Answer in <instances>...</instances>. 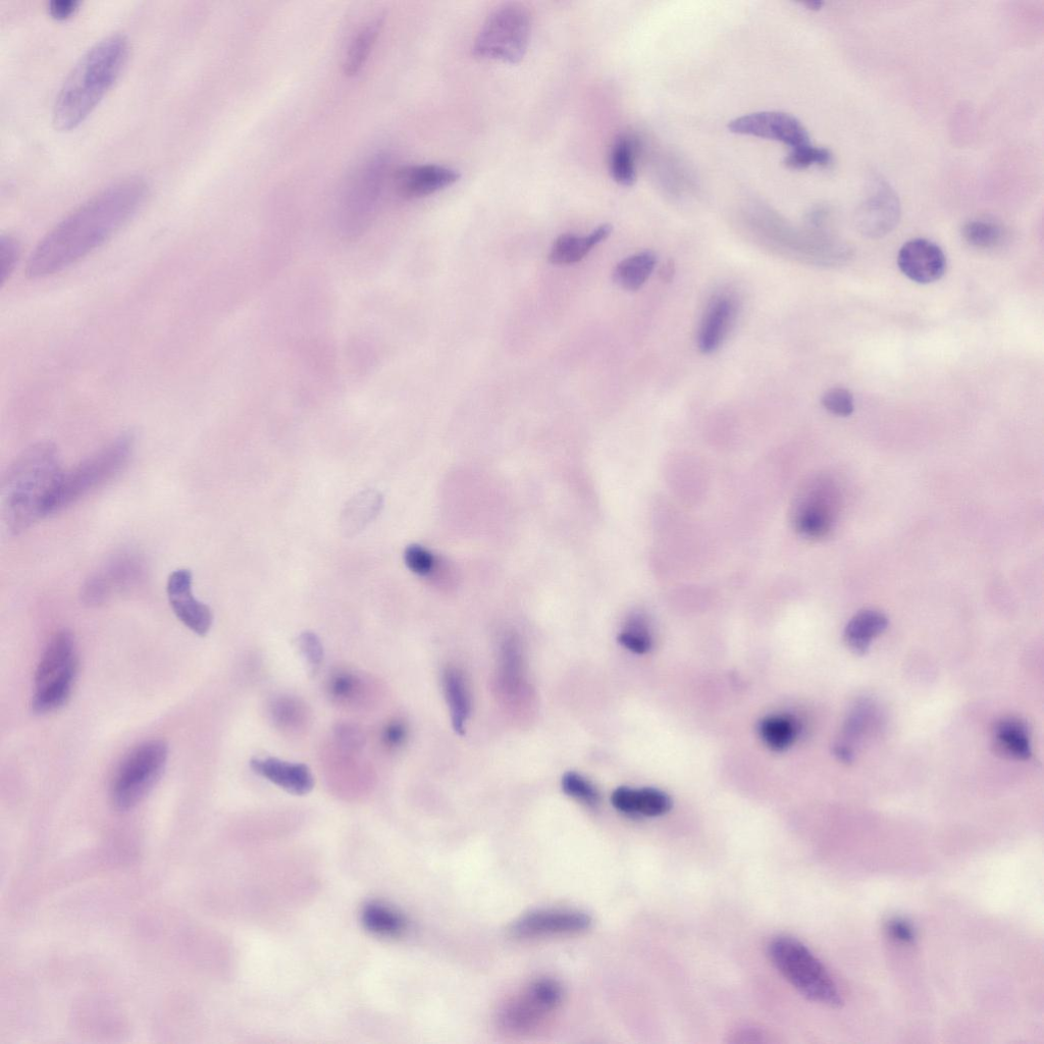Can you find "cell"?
I'll return each mask as SVG.
<instances>
[{
	"label": "cell",
	"mask_w": 1044,
	"mask_h": 1044,
	"mask_svg": "<svg viewBox=\"0 0 1044 1044\" xmlns=\"http://www.w3.org/2000/svg\"><path fill=\"white\" fill-rule=\"evenodd\" d=\"M382 27L383 18H376L362 27L354 37L344 62V72L347 76L357 75L367 64Z\"/></svg>",
	"instance_id": "484cf974"
},
{
	"label": "cell",
	"mask_w": 1044,
	"mask_h": 1044,
	"mask_svg": "<svg viewBox=\"0 0 1044 1044\" xmlns=\"http://www.w3.org/2000/svg\"><path fill=\"white\" fill-rule=\"evenodd\" d=\"M298 649L310 674H316L324 661V647L320 638L311 632H305L298 639Z\"/></svg>",
	"instance_id": "74e56055"
},
{
	"label": "cell",
	"mask_w": 1044,
	"mask_h": 1044,
	"mask_svg": "<svg viewBox=\"0 0 1044 1044\" xmlns=\"http://www.w3.org/2000/svg\"><path fill=\"white\" fill-rule=\"evenodd\" d=\"M889 626V619L875 610H864L856 614L845 630V642L857 655H865L872 641L881 635Z\"/></svg>",
	"instance_id": "603a6c76"
},
{
	"label": "cell",
	"mask_w": 1044,
	"mask_h": 1044,
	"mask_svg": "<svg viewBox=\"0 0 1044 1044\" xmlns=\"http://www.w3.org/2000/svg\"><path fill=\"white\" fill-rule=\"evenodd\" d=\"M406 739L407 727L401 721L390 722L383 729L382 741L390 750H395L403 746Z\"/></svg>",
	"instance_id": "7bdbcfd3"
},
{
	"label": "cell",
	"mask_w": 1044,
	"mask_h": 1044,
	"mask_svg": "<svg viewBox=\"0 0 1044 1044\" xmlns=\"http://www.w3.org/2000/svg\"><path fill=\"white\" fill-rule=\"evenodd\" d=\"M169 758L166 742L153 740L135 748L118 769L112 798L121 811L136 807L159 781Z\"/></svg>",
	"instance_id": "9c48e42d"
},
{
	"label": "cell",
	"mask_w": 1044,
	"mask_h": 1044,
	"mask_svg": "<svg viewBox=\"0 0 1044 1044\" xmlns=\"http://www.w3.org/2000/svg\"><path fill=\"white\" fill-rule=\"evenodd\" d=\"M901 219V202L895 190L877 180L857 208L855 224L865 237L879 239L890 234Z\"/></svg>",
	"instance_id": "8fae6325"
},
{
	"label": "cell",
	"mask_w": 1044,
	"mask_h": 1044,
	"mask_svg": "<svg viewBox=\"0 0 1044 1044\" xmlns=\"http://www.w3.org/2000/svg\"><path fill=\"white\" fill-rule=\"evenodd\" d=\"M609 168L616 183L631 187L637 180L636 147L628 136H621L613 144L610 153Z\"/></svg>",
	"instance_id": "4316f807"
},
{
	"label": "cell",
	"mask_w": 1044,
	"mask_h": 1044,
	"mask_svg": "<svg viewBox=\"0 0 1044 1044\" xmlns=\"http://www.w3.org/2000/svg\"><path fill=\"white\" fill-rule=\"evenodd\" d=\"M254 773L294 796H305L315 788V777L305 764L278 758H258L250 763Z\"/></svg>",
	"instance_id": "ac0fdd59"
},
{
	"label": "cell",
	"mask_w": 1044,
	"mask_h": 1044,
	"mask_svg": "<svg viewBox=\"0 0 1044 1044\" xmlns=\"http://www.w3.org/2000/svg\"><path fill=\"white\" fill-rule=\"evenodd\" d=\"M768 957L808 1000L830 1008L843 1005L840 988L822 962L798 939L780 935L768 945Z\"/></svg>",
	"instance_id": "277c9868"
},
{
	"label": "cell",
	"mask_w": 1044,
	"mask_h": 1044,
	"mask_svg": "<svg viewBox=\"0 0 1044 1044\" xmlns=\"http://www.w3.org/2000/svg\"><path fill=\"white\" fill-rule=\"evenodd\" d=\"M898 266L911 281L927 285L944 277L947 257L941 247L919 238L904 244L898 255Z\"/></svg>",
	"instance_id": "2e32d148"
},
{
	"label": "cell",
	"mask_w": 1044,
	"mask_h": 1044,
	"mask_svg": "<svg viewBox=\"0 0 1044 1044\" xmlns=\"http://www.w3.org/2000/svg\"><path fill=\"white\" fill-rule=\"evenodd\" d=\"M611 803L617 811L632 817H658L668 813L672 807L671 799L665 793L652 788H618L611 796Z\"/></svg>",
	"instance_id": "ffe728a7"
},
{
	"label": "cell",
	"mask_w": 1044,
	"mask_h": 1044,
	"mask_svg": "<svg viewBox=\"0 0 1044 1044\" xmlns=\"http://www.w3.org/2000/svg\"><path fill=\"white\" fill-rule=\"evenodd\" d=\"M612 233V227L602 225L589 236L579 237L564 234L556 239L549 253L550 263L556 266H569L579 263L592 249L606 240Z\"/></svg>",
	"instance_id": "44dd1931"
},
{
	"label": "cell",
	"mask_w": 1044,
	"mask_h": 1044,
	"mask_svg": "<svg viewBox=\"0 0 1044 1044\" xmlns=\"http://www.w3.org/2000/svg\"><path fill=\"white\" fill-rule=\"evenodd\" d=\"M730 132L785 143L793 149L810 145L806 128L795 117L778 112H761L729 123Z\"/></svg>",
	"instance_id": "4fadbf2b"
},
{
	"label": "cell",
	"mask_w": 1044,
	"mask_h": 1044,
	"mask_svg": "<svg viewBox=\"0 0 1044 1044\" xmlns=\"http://www.w3.org/2000/svg\"><path fill=\"white\" fill-rule=\"evenodd\" d=\"M20 245L11 236L0 238V283L5 284L14 272L19 258Z\"/></svg>",
	"instance_id": "ab89813d"
},
{
	"label": "cell",
	"mask_w": 1044,
	"mask_h": 1044,
	"mask_svg": "<svg viewBox=\"0 0 1044 1044\" xmlns=\"http://www.w3.org/2000/svg\"><path fill=\"white\" fill-rule=\"evenodd\" d=\"M77 668L70 670L58 680L36 689L32 707L37 714L54 712L64 706L71 696Z\"/></svg>",
	"instance_id": "f1b7e54d"
},
{
	"label": "cell",
	"mask_w": 1044,
	"mask_h": 1044,
	"mask_svg": "<svg viewBox=\"0 0 1044 1044\" xmlns=\"http://www.w3.org/2000/svg\"><path fill=\"white\" fill-rule=\"evenodd\" d=\"M460 174L438 165H417L402 168L393 177L394 188L405 199L430 196L454 185Z\"/></svg>",
	"instance_id": "e0dca14e"
},
{
	"label": "cell",
	"mask_w": 1044,
	"mask_h": 1044,
	"mask_svg": "<svg viewBox=\"0 0 1044 1044\" xmlns=\"http://www.w3.org/2000/svg\"><path fill=\"white\" fill-rule=\"evenodd\" d=\"M134 444L133 435L123 434L82 461L69 473H64L52 500L50 514L69 507L114 480L129 463Z\"/></svg>",
	"instance_id": "5b68a950"
},
{
	"label": "cell",
	"mask_w": 1044,
	"mask_h": 1044,
	"mask_svg": "<svg viewBox=\"0 0 1044 1044\" xmlns=\"http://www.w3.org/2000/svg\"><path fill=\"white\" fill-rule=\"evenodd\" d=\"M78 6V0H52L49 3L48 10L52 17L66 19L77 10Z\"/></svg>",
	"instance_id": "f6af8a7d"
},
{
	"label": "cell",
	"mask_w": 1044,
	"mask_h": 1044,
	"mask_svg": "<svg viewBox=\"0 0 1044 1044\" xmlns=\"http://www.w3.org/2000/svg\"><path fill=\"white\" fill-rule=\"evenodd\" d=\"M674 273L675 267L673 260H668L660 269L659 276L664 283H670L674 277Z\"/></svg>",
	"instance_id": "bcb514c9"
},
{
	"label": "cell",
	"mask_w": 1044,
	"mask_h": 1044,
	"mask_svg": "<svg viewBox=\"0 0 1044 1044\" xmlns=\"http://www.w3.org/2000/svg\"><path fill=\"white\" fill-rule=\"evenodd\" d=\"M564 993L559 982L535 980L509 998L498 1010V1028L510 1035H530L545 1027L560 1010Z\"/></svg>",
	"instance_id": "52a82bcc"
},
{
	"label": "cell",
	"mask_w": 1044,
	"mask_h": 1044,
	"mask_svg": "<svg viewBox=\"0 0 1044 1044\" xmlns=\"http://www.w3.org/2000/svg\"><path fill=\"white\" fill-rule=\"evenodd\" d=\"M740 302L734 293L715 294L706 306L698 334V347L703 354L715 352L734 328Z\"/></svg>",
	"instance_id": "9a60e30c"
},
{
	"label": "cell",
	"mask_w": 1044,
	"mask_h": 1044,
	"mask_svg": "<svg viewBox=\"0 0 1044 1044\" xmlns=\"http://www.w3.org/2000/svg\"><path fill=\"white\" fill-rule=\"evenodd\" d=\"M330 697L342 705H356L363 700L367 685L363 678L349 670H339L328 682Z\"/></svg>",
	"instance_id": "4dcf8cb0"
},
{
	"label": "cell",
	"mask_w": 1044,
	"mask_h": 1044,
	"mask_svg": "<svg viewBox=\"0 0 1044 1044\" xmlns=\"http://www.w3.org/2000/svg\"><path fill=\"white\" fill-rule=\"evenodd\" d=\"M822 5H823V4H822V3H820V2H813V3H808V4H806V6H807V7H808V8L810 9V10H814V11H816V10H819V9H821Z\"/></svg>",
	"instance_id": "7dc6e473"
},
{
	"label": "cell",
	"mask_w": 1044,
	"mask_h": 1044,
	"mask_svg": "<svg viewBox=\"0 0 1044 1044\" xmlns=\"http://www.w3.org/2000/svg\"><path fill=\"white\" fill-rule=\"evenodd\" d=\"M532 21L527 9L517 4L497 8L481 29L475 55L481 59L517 64L525 58L531 40Z\"/></svg>",
	"instance_id": "ba28073f"
},
{
	"label": "cell",
	"mask_w": 1044,
	"mask_h": 1044,
	"mask_svg": "<svg viewBox=\"0 0 1044 1044\" xmlns=\"http://www.w3.org/2000/svg\"><path fill=\"white\" fill-rule=\"evenodd\" d=\"M832 160L830 151L826 148L814 147L811 144L793 149L786 160V165L795 170L807 169L811 166H827Z\"/></svg>",
	"instance_id": "8d00e7d4"
},
{
	"label": "cell",
	"mask_w": 1044,
	"mask_h": 1044,
	"mask_svg": "<svg viewBox=\"0 0 1044 1044\" xmlns=\"http://www.w3.org/2000/svg\"><path fill=\"white\" fill-rule=\"evenodd\" d=\"M592 925L586 913L567 909H544L533 911L516 920L510 932L517 939H539L554 936L580 934Z\"/></svg>",
	"instance_id": "7c38bea8"
},
{
	"label": "cell",
	"mask_w": 1044,
	"mask_h": 1044,
	"mask_svg": "<svg viewBox=\"0 0 1044 1044\" xmlns=\"http://www.w3.org/2000/svg\"><path fill=\"white\" fill-rule=\"evenodd\" d=\"M146 195V183L130 177L90 198L42 239L29 258L27 275L44 278L76 264L123 228Z\"/></svg>",
	"instance_id": "6da1fadb"
},
{
	"label": "cell",
	"mask_w": 1044,
	"mask_h": 1044,
	"mask_svg": "<svg viewBox=\"0 0 1044 1044\" xmlns=\"http://www.w3.org/2000/svg\"><path fill=\"white\" fill-rule=\"evenodd\" d=\"M271 716L277 726L284 730H299L308 717L305 705L291 697H280L271 705Z\"/></svg>",
	"instance_id": "836d02e7"
},
{
	"label": "cell",
	"mask_w": 1044,
	"mask_h": 1044,
	"mask_svg": "<svg viewBox=\"0 0 1044 1044\" xmlns=\"http://www.w3.org/2000/svg\"><path fill=\"white\" fill-rule=\"evenodd\" d=\"M795 723L787 717L769 716L759 723V735L764 744L773 751L791 747L796 739Z\"/></svg>",
	"instance_id": "1f68e13d"
},
{
	"label": "cell",
	"mask_w": 1044,
	"mask_h": 1044,
	"mask_svg": "<svg viewBox=\"0 0 1044 1044\" xmlns=\"http://www.w3.org/2000/svg\"><path fill=\"white\" fill-rule=\"evenodd\" d=\"M962 235L970 246L977 249L997 248L1005 238L1004 229L999 224L987 220H973L966 223Z\"/></svg>",
	"instance_id": "d6a6232c"
},
{
	"label": "cell",
	"mask_w": 1044,
	"mask_h": 1044,
	"mask_svg": "<svg viewBox=\"0 0 1044 1044\" xmlns=\"http://www.w3.org/2000/svg\"><path fill=\"white\" fill-rule=\"evenodd\" d=\"M886 930L895 941L903 944H912L916 938L915 929L904 919L896 918L891 920L887 923Z\"/></svg>",
	"instance_id": "ee69618b"
},
{
	"label": "cell",
	"mask_w": 1044,
	"mask_h": 1044,
	"mask_svg": "<svg viewBox=\"0 0 1044 1044\" xmlns=\"http://www.w3.org/2000/svg\"><path fill=\"white\" fill-rule=\"evenodd\" d=\"M404 559L408 568L419 576H427L435 565L433 554L419 545L409 546L405 551Z\"/></svg>",
	"instance_id": "60d3db41"
},
{
	"label": "cell",
	"mask_w": 1044,
	"mask_h": 1044,
	"mask_svg": "<svg viewBox=\"0 0 1044 1044\" xmlns=\"http://www.w3.org/2000/svg\"><path fill=\"white\" fill-rule=\"evenodd\" d=\"M657 264V256L652 251H642L626 257L617 265L613 273L614 282L624 290L638 291L648 281Z\"/></svg>",
	"instance_id": "cb8c5ba5"
},
{
	"label": "cell",
	"mask_w": 1044,
	"mask_h": 1044,
	"mask_svg": "<svg viewBox=\"0 0 1044 1044\" xmlns=\"http://www.w3.org/2000/svg\"><path fill=\"white\" fill-rule=\"evenodd\" d=\"M64 472L57 448L47 442L27 448L10 465L2 483L3 520L18 536L50 515Z\"/></svg>",
	"instance_id": "7a4b0ae2"
},
{
	"label": "cell",
	"mask_w": 1044,
	"mask_h": 1044,
	"mask_svg": "<svg viewBox=\"0 0 1044 1044\" xmlns=\"http://www.w3.org/2000/svg\"><path fill=\"white\" fill-rule=\"evenodd\" d=\"M129 55L122 34H112L92 45L63 82L52 108V122L61 131L80 125L115 84Z\"/></svg>",
	"instance_id": "3957f363"
},
{
	"label": "cell",
	"mask_w": 1044,
	"mask_h": 1044,
	"mask_svg": "<svg viewBox=\"0 0 1044 1044\" xmlns=\"http://www.w3.org/2000/svg\"><path fill=\"white\" fill-rule=\"evenodd\" d=\"M822 405L830 413L847 417L855 410L853 394L845 388H832L822 397Z\"/></svg>",
	"instance_id": "f35d334b"
},
{
	"label": "cell",
	"mask_w": 1044,
	"mask_h": 1044,
	"mask_svg": "<svg viewBox=\"0 0 1044 1044\" xmlns=\"http://www.w3.org/2000/svg\"><path fill=\"white\" fill-rule=\"evenodd\" d=\"M361 920L365 929L381 937H398L406 928L404 918L382 904H370L364 907Z\"/></svg>",
	"instance_id": "f546056e"
},
{
	"label": "cell",
	"mask_w": 1044,
	"mask_h": 1044,
	"mask_svg": "<svg viewBox=\"0 0 1044 1044\" xmlns=\"http://www.w3.org/2000/svg\"><path fill=\"white\" fill-rule=\"evenodd\" d=\"M794 525L797 532L804 537L821 539L830 531L831 515L820 498L809 496L797 506Z\"/></svg>",
	"instance_id": "d4e9b609"
},
{
	"label": "cell",
	"mask_w": 1044,
	"mask_h": 1044,
	"mask_svg": "<svg viewBox=\"0 0 1044 1044\" xmlns=\"http://www.w3.org/2000/svg\"><path fill=\"white\" fill-rule=\"evenodd\" d=\"M336 738L338 742L349 750H357L362 748L364 745V736L361 729L350 723H343L337 726Z\"/></svg>",
	"instance_id": "b9f144b4"
},
{
	"label": "cell",
	"mask_w": 1044,
	"mask_h": 1044,
	"mask_svg": "<svg viewBox=\"0 0 1044 1044\" xmlns=\"http://www.w3.org/2000/svg\"><path fill=\"white\" fill-rule=\"evenodd\" d=\"M78 668L75 642L71 633L64 631L51 639L35 672V690L58 680L68 671Z\"/></svg>",
	"instance_id": "d6986e66"
},
{
	"label": "cell",
	"mask_w": 1044,
	"mask_h": 1044,
	"mask_svg": "<svg viewBox=\"0 0 1044 1044\" xmlns=\"http://www.w3.org/2000/svg\"><path fill=\"white\" fill-rule=\"evenodd\" d=\"M617 640L622 647L636 654H646L652 648L648 625L642 615L632 616Z\"/></svg>",
	"instance_id": "e575fe53"
},
{
	"label": "cell",
	"mask_w": 1044,
	"mask_h": 1044,
	"mask_svg": "<svg viewBox=\"0 0 1044 1044\" xmlns=\"http://www.w3.org/2000/svg\"><path fill=\"white\" fill-rule=\"evenodd\" d=\"M192 584L193 577L190 570L174 571L168 580V598L177 618L190 631L203 637L211 631L214 616L210 607L194 597Z\"/></svg>",
	"instance_id": "5bb4252c"
},
{
	"label": "cell",
	"mask_w": 1044,
	"mask_h": 1044,
	"mask_svg": "<svg viewBox=\"0 0 1044 1044\" xmlns=\"http://www.w3.org/2000/svg\"><path fill=\"white\" fill-rule=\"evenodd\" d=\"M561 787L568 797L589 806L596 807L600 803V794L591 781L577 772L563 775Z\"/></svg>",
	"instance_id": "d590c367"
},
{
	"label": "cell",
	"mask_w": 1044,
	"mask_h": 1044,
	"mask_svg": "<svg viewBox=\"0 0 1044 1044\" xmlns=\"http://www.w3.org/2000/svg\"><path fill=\"white\" fill-rule=\"evenodd\" d=\"M146 576V562L139 553L119 552L91 574L82 588V600L90 606L106 603L141 586Z\"/></svg>",
	"instance_id": "30bf717a"
},
{
	"label": "cell",
	"mask_w": 1044,
	"mask_h": 1044,
	"mask_svg": "<svg viewBox=\"0 0 1044 1044\" xmlns=\"http://www.w3.org/2000/svg\"><path fill=\"white\" fill-rule=\"evenodd\" d=\"M996 740L1001 749L1013 758L1027 760L1031 757L1028 729L1019 719L1007 718L999 722Z\"/></svg>",
	"instance_id": "83f0119b"
},
{
	"label": "cell",
	"mask_w": 1044,
	"mask_h": 1044,
	"mask_svg": "<svg viewBox=\"0 0 1044 1044\" xmlns=\"http://www.w3.org/2000/svg\"><path fill=\"white\" fill-rule=\"evenodd\" d=\"M391 169L388 154L377 153L361 163L346 180L338 201V220L354 234L373 220Z\"/></svg>",
	"instance_id": "8992f818"
},
{
	"label": "cell",
	"mask_w": 1044,
	"mask_h": 1044,
	"mask_svg": "<svg viewBox=\"0 0 1044 1044\" xmlns=\"http://www.w3.org/2000/svg\"><path fill=\"white\" fill-rule=\"evenodd\" d=\"M443 689L453 728L457 734L462 735L472 713L471 693L463 673L457 668H447L443 673Z\"/></svg>",
	"instance_id": "7402d4cb"
}]
</instances>
